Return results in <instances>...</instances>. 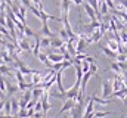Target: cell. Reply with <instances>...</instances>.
<instances>
[{"label":"cell","instance_id":"cell-1","mask_svg":"<svg viewBox=\"0 0 127 118\" xmlns=\"http://www.w3.org/2000/svg\"><path fill=\"white\" fill-rule=\"evenodd\" d=\"M100 81V84H102V97L103 99H108V97H111V94H112V78H108V80H99Z\"/></svg>","mask_w":127,"mask_h":118},{"label":"cell","instance_id":"cell-2","mask_svg":"<svg viewBox=\"0 0 127 118\" xmlns=\"http://www.w3.org/2000/svg\"><path fill=\"white\" fill-rule=\"evenodd\" d=\"M80 78H75V83H74V86L71 88H68V90H65V97L66 99H75L77 97V94H78V91H81L80 90Z\"/></svg>","mask_w":127,"mask_h":118},{"label":"cell","instance_id":"cell-3","mask_svg":"<svg viewBox=\"0 0 127 118\" xmlns=\"http://www.w3.org/2000/svg\"><path fill=\"white\" fill-rule=\"evenodd\" d=\"M16 46H18V49H19L21 52H28V53H31V50H32V43H30L27 38H21V40H18Z\"/></svg>","mask_w":127,"mask_h":118},{"label":"cell","instance_id":"cell-4","mask_svg":"<svg viewBox=\"0 0 127 118\" xmlns=\"http://www.w3.org/2000/svg\"><path fill=\"white\" fill-rule=\"evenodd\" d=\"M93 112H95V102L89 97V99H87L86 109H84V112H83L81 118H92V117H93Z\"/></svg>","mask_w":127,"mask_h":118},{"label":"cell","instance_id":"cell-5","mask_svg":"<svg viewBox=\"0 0 127 118\" xmlns=\"http://www.w3.org/2000/svg\"><path fill=\"white\" fill-rule=\"evenodd\" d=\"M74 105H75V100H74V99H65V100H64V103H62V108H61V109H59V112H58V114L55 115V118L61 117L64 112L69 111V109H71V108H72Z\"/></svg>","mask_w":127,"mask_h":118},{"label":"cell","instance_id":"cell-6","mask_svg":"<svg viewBox=\"0 0 127 118\" xmlns=\"http://www.w3.org/2000/svg\"><path fill=\"white\" fill-rule=\"evenodd\" d=\"M81 6H83V9H84L86 15L90 18V21H96V12H95V9H93V7H92V6H90L86 0L83 1V4H81Z\"/></svg>","mask_w":127,"mask_h":118},{"label":"cell","instance_id":"cell-7","mask_svg":"<svg viewBox=\"0 0 127 118\" xmlns=\"http://www.w3.org/2000/svg\"><path fill=\"white\" fill-rule=\"evenodd\" d=\"M90 99H92V100H93L95 103H100V105H111V103L114 102V100H112V99H109V97H108V99H103V97H99V96H97L96 93H92V96H90Z\"/></svg>","mask_w":127,"mask_h":118},{"label":"cell","instance_id":"cell-8","mask_svg":"<svg viewBox=\"0 0 127 118\" xmlns=\"http://www.w3.org/2000/svg\"><path fill=\"white\" fill-rule=\"evenodd\" d=\"M18 90H19V88H18V86H16V84H12L10 81H6V96H7V97L13 96Z\"/></svg>","mask_w":127,"mask_h":118},{"label":"cell","instance_id":"cell-9","mask_svg":"<svg viewBox=\"0 0 127 118\" xmlns=\"http://www.w3.org/2000/svg\"><path fill=\"white\" fill-rule=\"evenodd\" d=\"M69 3H71V0H61V13H62V16H66L69 13Z\"/></svg>","mask_w":127,"mask_h":118},{"label":"cell","instance_id":"cell-10","mask_svg":"<svg viewBox=\"0 0 127 118\" xmlns=\"http://www.w3.org/2000/svg\"><path fill=\"white\" fill-rule=\"evenodd\" d=\"M40 34H43L44 37H50V38L55 35V34L50 31V28H49V25H47V21H44V22H43V27H41V30H40Z\"/></svg>","mask_w":127,"mask_h":118},{"label":"cell","instance_id":"cell-11","mask_svg":"<svg viewBox=\"0 0 127 118\" xmlns=\"http://www.w3.org/2000/svg\"><path fill=\"white\" fill-rule=\"evenodd\" d=\"M64 43H65V41H64L62 38H59V37H55V35H53V37L50 38V47H55V49H59V47L62 46Z\"/></svg>","mask_w":127,"mask_h":118},{"label":"cell","instance_id":"cell-12","mask_svg":"<svg viewBox=\"0 0 127 118\" xmlns=\"http://www.w3.org/2000/svg\"><path fill=\"white\" fill-rule=\"evenodd\" d=\"M19 111V105H18V99L15 97H10V114L12 115H16V112Z\"/></svg>","mask_w":127,"mask_h":118},{"label":"cell","instance_id":"cell-13","mask_svg":"<svg viewBox=\"0 0 127 118\" xmlns=\"http://www.w3.org/2000/svg\"><path fill=\"white\" fill-rule=\"evenodd\" d=\"M0 56H1V59H3V62H4V63H10V65L13 63V59H12V56H10L6 50H1V52H0Z\"/></svg>","mask_w":127,"mask_h":118},{"label":"cell","instance_id":"cell-14","mask_svg":"<svg viewBox=\"0 0 127 118\" xmlns=\"http://www.w3.org/2000/svg\"><path fill=\"white\" fill-rule=\"evenodd\" d=\"M112 114H114L112 111H103V112L102 111H95L92 118H105V117H108V115H112Z\"/></svg>","mask_w":127,"mask_h":118},{"label":"cell","instance_id":"cell-15","mask_svg":"<svg viewBox=\"0 0 127 118\" xmlns=\"http://www.w3.org/2000/svg\"><path fill=\"white\" fill-rule=\"evenodd\" d=\"M102 50H103V55H106L108 58H112V59L117 58V52L111 50V49H109L108 46H102Z\"/></svg>","mask_w":127,"mask_h":118},{"label":"cell","instance_id":"cell-16","mask_svg":"<svg viewBox=\"0 0 127 118\" xmlns=\"http://www.w3.org/2000/svg\"><path fill=\"white\" fill-rule=\"evenodd\" d=\"M0 74L1 75H12V71H10V68H9V65L7 63H1L0 65Z\"/></svg>","mask_w":127,"mask_h":118},{"label":"cell","instance_id":"cell-17","mask_svg":"<svg viewBox=\"0 0 127 118\" xmlns=\"http://www.w3.org/2000/svg\"><path fill=\"white\" fill-rule=\"evenodd\" d=\"M118 46H120V43H118L117 40H114V38H109V40H108V47H109L111 50L117 52V50H118Z\"/></svg>","mask_w":127,"mask_h":118},{"label":"cell","instance_id":"cell-18","mask_svg":"<svg viewBox=\"0 0 127 118\" xmlns=\"http://www.w3.org/2000/svg\"><path fill=\"white\" fill-rule=\"evenodd\" d=\"M40 47H44V49L46 47H50V37H44L43 35L40 38Z\"/></svg>","mask_w":127,"mask_h":118},{"label":"cell","instance_id":"cell-19","mask_svg":"<svg viewBox=\"0 0 127 118\" xmlns=\"http://www.w3.org/2000/svg\"><path fill=\"white\" fill-rule=\"evenodd\" d=\"M24 35H25V37H34V35H35V32H34V31H32V30L25 24V25H24Z\"/></svg>","mask_w":127,"mask_h":118},{"label":"cell","instance_id":"cell-20","mask_svg":"<svg viewBox=\"0 0 127 118\" xmlns=\"http://www.w3.org/2000/svg\"><path fill=\"white\" fill-rule=\"evenodd\" d=\"M49 96L56 97V99H59V100H62V102L66 99V97H65V93H61V91H58V93H56V91H55V93H50V91H49Z\"/></svg>","mask_w":127,"mask_h":118},{"label":"cell","instance_id":"cell-21","mask_svg":"<svg viewBox=\"0 0 127 118\" xmlns=\"http://www.w3.org/2000/svg\"><path fill=\"white\" fill-rule=\"evenodd\" d=\"M109 68H111L115 74H121V72H123V71H121V68L118 66V63H117V62H111V66H109Z\"/></svg>","mask_w":127,"mask_h":118},{"label":"cell","instance_id":"cell-22","mask_svg":"<svg viewBox=\"0 0 127 118\" xmlns=\"http://www.w3.org/2000/svg\"><path fill=\"white\" fill-rule=\"evenodd\" d=\"M37 58H38V60H40L41 63H44V65H46V62H47V55H46L44 52H41V50H40V52H38V55H37Z\"/></svg>","mask_w":127,"mask_h":118},{"label":"cell","instance_id":"cell-23","mask_svg":"<svg viewBox=\"0 0 127 118\" xmlns=\"http://www.w3.org/2000/svg\"><path fill=\"white\" fill-rule=\"evenodd\" d=\"M59 38H62L64 41H66V40H68V34H66V31H65L64 28L59 30Z\"/></svg>","mask_w":127,"mask_h":118},{"label":"cell","instance_id":"cell-24","mask_svg":"<svg viewBox=\"0 0 127 118\" xmlns=\"http://www.w3.org/2000/svg\"><path fill=\"white\" fill-rule=\"evenodd\" d=\"M89 71L95 75V74H97V66H96V63H89Z\"/></svg>","mask_w":127,"mask_h":118},{"label":"cell","instance_id":"cell-25","mask_svg":"<svg viewBox=\"0 0 127 118\" xmlns=\"http://www.w3.org/2000/svg\"><path fill=\"white\" fill-rule=\"evenodd\" d=\"M28 9H30V10H31L32 13H34V15H35V16H37V18H38V16H40V10H38V9H37V7H35V6H34V4H31V6H30V7H28Z\"/></svg>","mask_w":127,"mask_h":118},{"label":"cell","instance_id":"cell-26","mask_svg":"<svg viewBox=\"0 0 127 118\" xmlns=\"http://www.w3.org/2000/svg\"><path fill=\"white\" fill-rule=\"evenodd\" d=\"M81 71H83V72H87V71H89V62L81 60Z\"/></svg>","mask_w":127,"mask_h":118},{"label":"cell","instance_id":"cell-27","mask_svg":"<svg viewBox=\"0 0 127 118\" xmlns=\"http://www.w3.org/2000/svg\"><path fill=\"white\" fill-rule=\"evenodd\" d=\"M18 1H19V4H22V6H25L27 9H28V7H30V6L32 4V3H31V0H18Z\"/></svg>","mask_w":127,"mask_h":118},{"label":"cell","instance_id":"cell-28","mask_svg":"<svg viewBox=\"0 0 127 118\" xmlns=\"http://www.w3.org/2000/svg\"><path fill=\"white\" fill-rule=\"evenodd\" d=\"M83 60H86V62H89V63H96V59L92 58V56H86Z\"/></svg>","mask_w":127,"mask_h":118},{"label":"cell","instance_id":"cell-29","mask_svg":"<svg viewBox=\"0 0 127 118\" xmlns=\"http://www.w3.org/2000/svg\"><path fill=\"white\" fill-rule=\"evenodd\" d=\"M123 83H124V86L127 87V71L123 72Z\"/></svg>","mask_w":127,"mask_h":118},{"label":"cell","instance_id":"cell-30","mask_svg":"<svg viewBox=\"0 0 127 118\" xmlns=\"http://www.w3.org/2000/svg\"><path fill=\"white\" fill-rule=\"evenodd\" d=\"M71 1H72V3H74V4H75V6H81V4H83V1H84V0H71Z\"/></svg>","mask_w":127,"mask_h":118},{"label":"cell","instance_id":"cell-31","mask_svg":"<svg viewBox=\"0 0 127 118\" xmlns=\"http://www.w3.org/2000/svg\"><path fill=\"white\" fill-rule=\"evenodd\" d=\"M4 43H6V40H4V35L0 32V44H4Z\"/></svg>","mask_w":127,"mask_h":118},{"label":"cell","instance_id":"cell-32","mask_svg":"<svg viewBox=\"0 0 127 118\" xmlns=\"http://www.w3.org/2000/svg\"><path fill=\"white\" fill-rule=\"evenodd\" d=\"M6 99V97H4ZM4 99H0V112L3 111V105H4Z\"/></svg>","mask_w":127,"mask_h":118},{"label":"cell","instance_id":"cell-33","mask_svg":"<svg viewBox=\"0 0 127 118\" xmlns=\"http://www.w3.org/2000/svg\"><path fill=\"white\" fill-rule=\"evenodd\" d=\"M4 97H6V94H4V93L0 90V99H4Z\"/></svg>","mask_w":127,"mask_h":118},{"label":"cell","instance_id":"cell-34","mask_svg":"<svg viewBox=\"0 0 127 118\" xmlns=\"http://www.w3.org/2000/svg\"><path fill=\"white\" fill-rule=\"evenodd\" d=\"M1 63H4V62H3V59H1V56H0V65H1Z\"/></svg>","mask_w":127,"mask_h":118},{"label":"cell","instance_id":"cell-35","mask_svg":"<svg viewBox=\"0 0 127 118\" xmlns=\"http://www.w3.org/2000/svg\"><path fill=\"white\" fill-rule=\"evenodd\" d=\"M124 53H126V59H127V49H124Z\"/></svg>","mask_w":127,"mask_h":118}]
</instances>
